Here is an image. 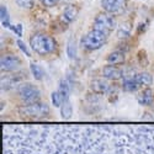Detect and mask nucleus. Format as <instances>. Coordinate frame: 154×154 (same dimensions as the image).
Masks as SVG:
<instances>
[{
    "instance_id": "nucleus-2",
    "label": "nucleus",
    "mask_w": 154,
    "mask_h": 154,
    "mask_svg": "<svg viewBox=\"0 0 154 154\" xmlns=\"http://www.w3.org/2000/svg\"><path fill=\"white\" fill-rule=\"evenodd\" d=\"M17 111L22 115L23 117L26 119H32V120H37V119H42L46 117L49 113V107L48 105L43 104V102H33V104H26L21 107L17 109Z\"/></svg>"
},
{
    "instance_id": "nucleus-21",
    "label": "nucleus",
    "mask_w": 154,
    "mask_h": 154,
    "mask_svg": "<svg viewBox=\"0 0 154 154\" xmlns=\"http://www.w3.org/2000/svg\"><path fill=\"white\" fill-rule=\"evenodd\" d=\"M67 54H68V57H69L70 59H74L75 56H76V46H75V43H74L73 40H70V41L68 42V46H67Z\"/></svg>"
},
{
    "instance_id": "nucleus-4",
    "label": "nucleus",
    "mask_w": 154,
    "mask_h": 154,
    "mask_svg": "<svg viewBox=\"0 0 154 154\" xmlns=\"http://www.w3.org/2000/svg\"><path fill=\"white\" fill-rule=\"evenodd\" d=\"M17 94L20 99L25 102V104H33V102H38L41 99V91L40 89L36 88L33 84L25 83L20 84L17 86Z\"/></svg>"
},
{
    "instance_id": "nucleus-13",
    "label": "nucleus",
    "mask_w": 154,
    "mask_h": 154,
    "mask_svg": "<svg viewBox=\"0 0 154 154\" xmlns=\"http://www.w3.org/2000/svg\"><path fill=\"white\" fill-rule=\"evenodd\" d=\"M107 62L109 64H121L125 62V53L122 51H113L111 52L107 57Z\"/></svg>"
},
{
    "instance_id": "nucleus-12",
    "label": "nucleus",
    "mask_w": 154,
    "mask_h": 154,
    "mask_svg": "<svg viewBox=\"0 0 154 154\" xmlns=\"http://www.w3.org/2000/svg\"><path fill=\"white\" fill-rule=\"evenodd\" d=\"M78 16V8L75 5H68L63 11V15H62V19L66 21L67 23L72 22L75 20V17Z\"/></svg>"
},
{
    "instance_id": "nucleus-17",
    "label": "nucleus",
    "mask_w": 154,
    "mask_h": 154,
    "mask_svg": "<svg viewBox=\"0 0 154 154\" xmlns=\"http://www.w3.org/2000/svg\"><path fill=\"white\" fill-rule=\"evenodd\" d=\"M58 91L62 94V96L64 97V101H67L69 97V93H70V85L69 82L66 79H62L59 82V88H58Z\"/></svg>"
},
{
    "instance_id": "nucleus-22",
    "label": "nucleus",
    "mask_w": 154,
    "mask_h": 154,
    "mask_svg": "<svg viewBox=\"0 0 154 154\" xmlns=\"http://www.w3.org/2000/svg\"><path fill=\"white\" fill-rule=\"evenodd\" d=\"M36 0H16V4L22 9H31Z\"/></svg>"
},
{
    "instance_id": "nucleus-9",
    "label": "nucleus",
    "mask_w": 154,
    "mask_h": 154,
    "mask_svg": "<svg viewBox=\"0 0 154 154\" xmlns=\"http://www.w3.org/2000/svg\"><path fill=\"white\" fill-rule=\"evenodd\" d=\"M153 101H154V93H153L152 89H149V88L144 89V90L138 95V102L140 105L149 106V105L153 104Z\"/></svg>"
},
{
    "instance_id": "nucleus-1",
    "label": "nucleus",
    "mask_w": 154,
    "mask_h": 154,
    "mask_svg": "<svg viewBox=\"0 0 154 154\" xmlns=\"http://www.w3.org/2000/svg\"><path fill=\"white\" fill-rule=\"evenodd\" d=\"M30 46L33 52L40 56H48L57 49L56 40L46 33H35L30 38Z\"/></svg>"
},
{
    "instance_id": "nucleus-14",
    "label": "nucleus",
    "mask_w": 154,
    "mask_h": 154,
    "mask_svg": "<svg viewBox=\"0 0 154 154\" xmlns=\"http://www.w3.org/2000/svg\"><path fill=\"white\" fill-rule=\"evenodd\" d=\"M134 78L140 86H149L153 83V78L149 73H139L134 76Z\"/></svg>"
},
{
    "instance_id": "nucleus-11",
    "label": "nucleus",
    "mask_w": 154,
    "mask_h": 154,
    "mask_svg": "<svg viewBox=\"0 0 154 154\" xmlns=\"http://www.w3.org/2000/svg\"><path fill=\"white\" fill-rule=\"evenodd\" d=\"M91 89L94 90V93H96V94H106L111 89V85L106 80L97 79V80H94L91 83Z\"/></svg>"
},
{
    "instance_id": "nucleus-6",
    "label": "nucleus",
    "mask_w": 154,
    "mask_h": 154,
    "mask_svg": "<svg viewBox=\"0 0 154 154\" xmlns=\"http://www.w3.org/2000/svg\"><path fill=\"white\" fill-rule=\"evenodd\" d=\"M101 6L111 15H120L125 12L127 3L126 0H101Z\"/></svg>"
},
{
    "instance_id": "nucleus-18",
    "label": "nucleus",
    "mask_w": 154,
    "mask_h": 154,
    "mask_svg": "<svg viewBox=\"0 0 154 154\" xmlns=\"http://www.w3.org/2000/svg\"><path fill=\"white\" fill-rule=\"evenodd\" d=\"M0 19H2V23H3L4 27H11L9 11H8V9H6L4 5L2 6V9H0Z\"/></svg>"
},
{
    "instance_id": "nucleus-15",
    "label": "nucleus",
    "mask_w": 154,
    "mask_h": 154,
    "mask_svg": "<svg viewBox=\"0 0 154 154\" xmlns=\"http://www.w3.org/2000/svg\"><path fill=\"white\" fill-rule=\"evenodd\" d=\"M60 115H62V119L63 120H69L73 115V106L70 105L69 100L64 101L63 105L60 106Z\"/></svg>"
},
{
    "instance_id": "nucleus-5",
    "label": "nucleus",
    "mask_w": 154,
    "mask_h": 154,
    "mask_svg": "<svg viewBox=\"0 0 154 154\" xmlns=\"http://www.w3.org/2000/svg\"><path fill=\"white\" fill-rule=\"evenodd\" d=\"M93 26H94L93 27L94 30H97V31H101V32L109 35L116 27V20H115V17L111 16V14H109V12H101V14H99L95 17Z\"/></svg>"
},
{
    "instance_id": "nucleus-16",
    "label": "nucleus",
    "mask_w": 154,
    "mask_h": 154,
    "mask_svg": "<svg viewBox=\"0 0 154 154\" xmlns=\"http://www.w3.org/2000/svg\"><path fill=\"white\" fill-rule=\"evenodd\" d=\"M122 88H123V90L132 93V91L138 90V89L140 88V85L137 83L136 78H132V79H125V82L122 84Z\"/></svg>"
},
{
    "instance_id": "nucleus-24",
    "label": "nucleus",
    "mask_w": 154,
    "mask_h": 154,
    "mask_svg": "<svg viewBox=\"0 0 154 154\" xmlns=\"http://www.w3.org/2000/svg\"><path fill=\"white\" fill-rule=\"evenodd\" d=\"M42 4L46 6V8H53L57 5L58 3V0H41Z\"/></svg>"
},
{
    "instance_id": "nucleus-23",
    "label": "nucleus",
    "mask_w": 154,
    "mask_h": 154,
    "mask_svg": "<svg viewBox=\"0 0 154 154\" xmlns=\"http://www.w3.org/2000/svg\"><path fill=\"white\" fill-rule=\"evenodd\" d=\"M17 46H19V48L22 51V52L25 53V54H26V56H31V53H30V51H29V48L26 47V45H25L22 41H20V40H17Z\"/></svg>"
},
{
    "instance_id": "nucleus-20",
    "label": "nucleus",
    "mask_w": 154,
    "mask_h": 154,
    "mask_svg": "<svg viewBox=\"0 0 154 154\" xmlns=\"http://www.w3.org/2000/svg\"><path fill=\"white\" fill-rule=\"evenodd\" d=\"M52 102L56 107H60L64 102V97L62 96V94L57 90V91H53L52 93Z\"/></svg>"
},
{
    "instance_id": "nucleus-7",
    "label": "nucleus",
    "mask_w": 154,
    "mask_h": 154,
    "mask_svg": "<svg viewBox=\"0 0 154 154\" xmlns=\"http://www.w3.org/2000/svg\"><path fill=\"white\" fill-rule=\"evenodd\" d=\"M22 60L15 54H5L0 59V68L3 72H14L20 68Z\"/></svg>"
},
{
    "instance_id": "nucleus-8",
    "label": "nucleus",
    "mask_w": 154,
    "mask_h": 154,
    "mask_svg": "<svg viewBox=\"0 0 154 154\" xmlns=\"http://www.w3.org/2000/svg\"><path fill=\"white\" fill-rule=\"evenodd\" d=\"M101 74L105 79H109V80H117V79L122 78V75H123L121 68H119L116 66H112V64H110V66H105L104 68H102Z\"/></svg>"
},
{
    "instance_id": "nucleus-3",
    "label": "nucleus",
    "mask_w": 154,
    "mask_h": 154,
    "mask_svg": "<svg viewBox=\"0 0 154 154\" xmlns=\"http://www.w3.org/2000/svg\"><path fill=\"white\" fill-rule=\"evenodd\" d=\"M107 36L109 35L93 29L90 32H88L86 35L83 36V38H82V46L85 49H88V51L99 49V48H101L102 46L106 43Z\"/></svg>"
},
{
    "instance_id": "nucleus-10",
    "label": "nucleus",
    "mask_w": 154,
    "mask_h": 154,
    "mask_svg": "<svg viewBox=\"0 0 154 154\" xmlns=\"http://www.w3.org/2000/svg\"><path fill=\"white\" fill-rule=\"evenodd\" d=\"M21 84V79L17 76V74L8 75L2 78V88L3 89H11L14 86H19Z\"/></svg>"
},
{
    "instance_id": "nucleus-19",
    "label": "nucleus",
    "mask_w": 154,
    "mask_h": 154,
    "mask_svg": "<svg viewBox=\"0 0 154 154\" xmlns=\"http://www.w3.org/2000/svg\"><path fill=\"white\" fill-rule=\"evenodd\" d=\"M30 69H31V73H32V75L35 76V78H36L37 80H42V79H43L45 72H43V69H42L41 67L36 66V64H31Z\"/></svg>"
},
{
    "instance_id": "nucleus-25",
    "label": "nucleus",
    "mask_w": 154,
    "mask_h": 154,
    "mask_svg": "<svg viewBox=\"0 0 154 154\" xmlns=\"http://www.w3.org/2000/svg\"><path fill=\"white\" fill-rule=\"evenodd\" d=\"M10 29H11L12 31H14L19 37H20V36H22V25H20V23H19V25H15V26H11Z\"/></svg>"
}]
</instances>
